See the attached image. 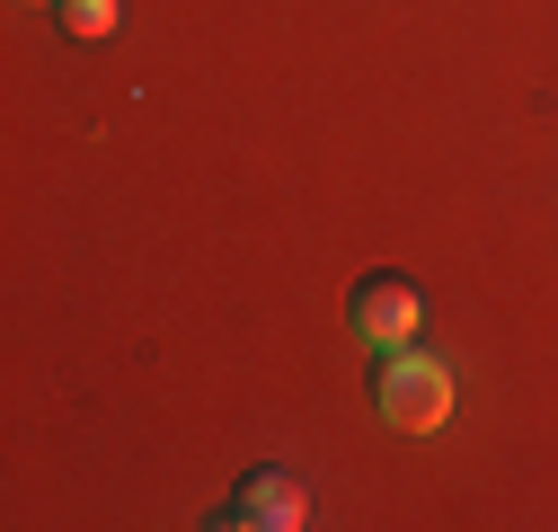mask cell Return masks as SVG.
<instances>
[{"instance_id":"obj_1","label":"cell","mask_w":558,"mask_h":532,"mask_svg":"<svg viewBox=\"0 0 558 532\" xmlns=\"http://www.w3.org/2000/svg\"><path fill=\"white\" fill-rule=\"evenodd\" d=\"M373 409L390 435H435L452 418V364L435 347H390L373 373Z\"/></svg>"},{"instance_id":"obj_5","label":"cell","mask_w":558,"mask_h":532,"mask_svg":"<svg viewBox=\"0 0 558 532\" xmlns=\"http://www.w3.org/2000/svg\"><path fill=\"white\" fill-rule=\"evenodd\" d=\"M36 10H62V0H36Z\"/></svg>"},{"instance_id":"obj_2","label":"cell","mask_w":558,"mask_h":532,"mask_svg":"<svg viewBox=\"0 0 558 532\" xmlns=\"http://www.w3.org/2000/svg\"><path fill=\"white\" fill-rule=\"evenodd\" d=\"M345 328H355L373 355L416 347V328H426V285L399 276V266H381V276H364V285H355V302H345Z\"/></svg>"},{"instance_id":"obj_3","label":"cell","mask_w":558,"mask_h":532,"mask_svg":"<svg viewBox=\"0 0 558 532\" xmlns=\"http://www.w3.org/2000/svg\"><path fill=\"white\" fill-rule=\"evenodd\" d=\"M222 523H240V532H302V523H311V488H302V471H284V461L248 471L240 497L222 506Z\"/></svg>"},{"instance_id":"obj_4","label":"cell","mask_w":558,"mask_h":532,"mask_svg":"<svg viewBox=\"0 0 558 532\" xmlns=\"http://www.w3.org/2000/svg\"><path fill=\"white\" fill-rule=\"evenodd\" d=\"M62 27H72V36H107L116 27V0H62Z\"/></svg>"}]
</instances>
